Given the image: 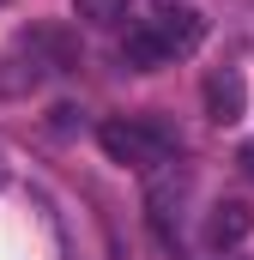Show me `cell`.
I'll use <instances>...</instances> for the list:
<instances>
[{
  "instance_id": "6da1fadb",
  "label": "cell",
  "mask_w": 254,
  "mask_h": 260,
  "mask_svg": "<svg viewBox=\"0 0 254 260\" xmlns=\"http://www.w3.org/2000/svg\"><path fill=\"white\" fill-rule=\"evenodd\" d=\"M200 37H206V18L194 12V6H157L145 24H133L121 43V61L133 73H157V67L182 61L200 49Z\"/></svg>"
},
{
  "instance_id": "7a4b0ae2",
  "label": "cell",
  "mask_w": 254,
  "mask_h": 260,
  "mask_svg": "<svg viewBox=\"0 0 254 260\" xmlns=\"http://www.w3.org/2000/svg\"><path fill=\"white\" fill-rule=\"evenodd\" d=\"M97 145L127 164V170H139V176H157V170H170L176 157H182V139L164 127V121H103L97 127Z\"/></svg>"
},
{
  "instance_id": "3957f363",
  "label": "cell",
  "mask_w": 254,
  "mask_h": 260,
  "mask_svg": "<svg viewBox=\"0 0 254 260\" xmlns=\"http://www.w3.org/2000/svg\"><path fill=\"white\" fill-rule=\"evenodd\" d=\"M242 103H248L242 73H236V67H218V73L206 79V115H212L218 127H230V121H242Z\"/></svg>"
},
{
  "instance_id": "277c9868",
  "label": "cell",
  "mask_w": 254,
  "mask_h": 260,
  "mask_svg": "<svg viewBox=\"0 0 254 260\" xmlns=\"http://www.w3.org/2000/svg\"><path fill=\"white\" fill-rule=\"evenodd\" d=\"M248 230H254V212L242 200H224V206H212V218H206V242H212V248H236Z\"/></svg>"
},
{
  "instance_id": "5b68a950",
  "label": "cell",
  "mask_w": 254,
  "mask_h": 260,
  "mask_svg": "<svg viewBox=\"0 0 254 260\" xmlns=\"http://www.w3.org/2000/svg\"><path fill=\"white\" fill-rule=\"evenodd\" d=\"M73 18H85V24H97V30H115L127 18V0H73Z\"/></svg>"
},
{
  "instance_id": "8992f818",
  "label": "cell",
  "mask_w": 254,
  "mask_h": 260,
  "mask_svg": "<svg viewBox=\"0 0 254 260\" xmlns=\"http://www.w3.org/2000/svg\"><path fill=\"white\" fill-rule=\"evenodd\" d=\"M236 164H242V176L254 182V145H242V151H236Z\"/></svg>"
},
{
  "instance_id": "52a82bcc",
  "label": "cell",
  "mask_w": 254,
  "mask_h": 260,
  "mask_svg": "<svg viewBox=\"0 0 254 260\" xmlns=\"http://www.w3.org/2000/svg\"><path fill=\"white\" fill-rule=\"evenodd\" d=\"M12 182V164H6V145H0V188Z\"/></svg>"
}]
</instances>
